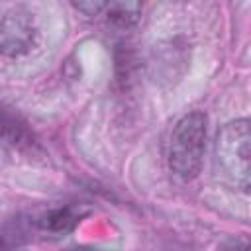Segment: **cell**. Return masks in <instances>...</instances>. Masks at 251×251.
Segmentation results:
<instances>
[{
	"mask_svg": "<svg viewBox=\"0 0 251 251\" xmlns=\"http://www.w3.org/2000/svg\"><path fill=\"white\" fill-rule=\"evenodd\" d=\"M37 41V25L33 14L22 6L10 10L0 20V55L16 59L33 49Z\"/></svg>",
	"mask_w": 251,
	"mask_h": 251,
	"instance_id": "3957f363",
	"label": "cell"
},
{
	"mask_svg": "<svg viewBox=\"0 0 251 251\" xmlns=\"http://www.w3.org/2000/svg\"><path fill=\"white\" fill-rule=\"evenodd\" d=\"M208 118L204 112L184 114L173 127L167 147V161L171 173L182 182H190L198 176L206 151Z\"/></svg>",
	"mask_w": 251,
	"mask_h": 251,
	"instance_id": "6da1fadb",
	"label": "cell"
},
{
	"mask_svg": "<svg viewBox=\"0 0 251 251\" xmlns=\"http://www.w3.org/2000/svg\"><path fill=\"white\" fill-rule=\"evenodd\" d=\"M104 2H80V4H75V8L76 10H80V12H84L86 16H98V14H102L104 12Z\"/></svg>",
	"mask_w": 251,
	"mask_h": 251,
	"instance_id": "ba28073f",
	"label": "cell"
},
{
	"mask_svg": "<svg viewBox=\"0 0 251 251\" xmlns=\"http://www.w3.org/2000/svg\"><path fill=\"white\" fill-rule=\"evenodd\" d=\"M80 216L82 214L75 206L51 208V210H47L35 218V227L39 231H45L51 235H63V233H69L76 227V224L80 222Z\"/></svg>",
	"mask_w": 251,
	"mask_h": 251,
	"instance_id": "5b68a950",
	"label": "cell"
},
{
	"mask_svg": "<svg viewBox=\"0 0 251 251\" xmlns=\"http://www.w3.org/2000/svg\"><path fill=\"white\" fill-rule=\"evenodd\" d=\"M106 20L118 27H131L141 18L139 2H110L104 6Z\"/></svg>",
	"mask_w": 251,
	"mask_h": 251,
	"instance_id": "8992f818",
	"label": "cell"
},
{
	"mask_svg": "<svg viewBox=\"0 0 251 251\" xmlns=\"http://www.w3.org/2000/svg\"><path fill=\"white\" fill-rule=\"evenodd\" d=\"M27 239V229L20 220L8 222L0 227V251H12Z\"/></svg>",
	"mask_w": 251,
	"mask_h": 251,
	"instance_id": "52a82bcc",
	"label": "cell"
},
{
	"mask_svg": "<svg viewBox=\"0 0 251 251\" xmlns=\"http://www.w3.org/2000/svg\"><path fill=\"white\" fill-rule=\"evenodd\" d=\"M216 161L224 178L239 188L249 190V122L245 118L226 124L216 139Z\"/></svg>",
	"mask_w": 251,
	"mask_h": 251,
	"instance_id": "7a4b0ae2",
	"label": "cell"
},
{
	"mask_svg": "<svg viewBox=\"0 0 251 251\" xmlns=\"http://www.w3.org/2000/svg\"><path fill=\"white\" fill-rule=\"evenodd\" d=\"M39 145L27 124L14 112L0 108V161L12 155H35Z\"/></svg>",
	"mask_w": 251,
	"mask_h": 251,
	"instance_id": "277c9868",
	"label": "cell"
}]
</instances>
